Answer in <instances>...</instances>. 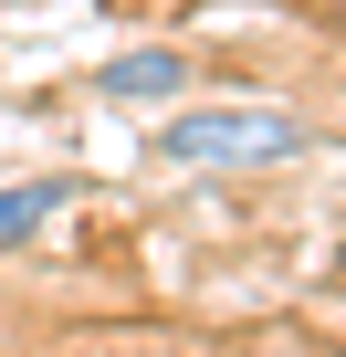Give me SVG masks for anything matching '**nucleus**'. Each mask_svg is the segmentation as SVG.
I'll return each mask as SVG.
<instances>
[{
  "instance_id": "nucleus-3",
  "label": "nucleus",
  "mask_w": 346,
  "mask_h": 357,
  "mask_svg": "<svg viewBox=\"0 0 346 357\" xmlns=\"http://www.w3.org/2000/svg\"><path fill=\"white\" fill-rule=\"evenodd\" d=\"M105 95H189V53H126L105 63Z\"/></svg>"
},
{
  "instance_id": "nucleus-2",
  "label": "nucleus",
  "mask_w": 346,
  "mask_h": 357,
  "mask_svg": "<svg viewBox=\"0 0 346 357\" xmlns=\"http://www.w3.org/2000/svg\"><path fill=\"white\" fill-rule=\"evenodd\" d=\"M63 200H74V178H11V190H0V252H22Z\"/></svg>"
},
{
  "instance_id": "nucleus-1",
  "label": "nucleus",
  "mask_w": 346,
  "mask_h": 357,
  "mask_svg": "<svg viewBox=\"0 0 346 357\" xmlns=\"http://www.w3.org/2000/svg\"><path fill=\"white\" fill-rule=\"evenodd\" d=\"M294 147H304V126L283 105H179L157 126V158H179V168H273Z\"/></svg>"
}]
</instances>
